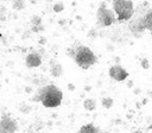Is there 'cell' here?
<instances>
[{
    "instance_id": "obj_3",
    "label": "cell",
    "mask_w": 152,
    "mask_h": 133,
    "mask_svg": "<svg viewBox=\"0 0 152 133\" xmlns=\"http://www.w3.org/2000/svg\"><path fill=\"white\" fill-rule=\"evenodd\" d=\"M113 11L116 14L118 21L129 20L134 14L133 2L131 0H113Z\"/></svg>"
},
{
    "instance_id": "obj_18",
    "label": "cell",
    "mask_w": 152,
    "mask_h": 133,
    "mask_svg": "<svg viewBox=\"0 0 152 133\" xmlns=\"http://www.w3.org/2000/svg\"><path fill=\"white\" fill-rule=\"evenodd\" d=\"M104 1H113V0H104Z\"/></svg>"
},
{
    "instance_id": "obj_14",
    "label": "cell",
    "mask_w": 152,
    "mask_h": 133,
    "mask_svg": "<svg viewBox=\"0 0 152 133\" xmlns=\"http://www.w3.org/2000/svg\"><path fill=\"white\" fill-rule=\"evenodd\" d=\"M32 25H42V19H40V17H33V18H32Z\"/></svg>"
},
{
    "instance_id": "obj_4",
    "label": "cell",
    "mask_w": 152,
    "mask_h": 133,
    "mask_svg": "<svg viewBox=\"0 0 152 133\" xmlns=\"http://www.w3.org/2000/svg\"><path fill=\"white\" fill-rule=\"evenodd\" d=\"M96 20H97V25L101 27H107L110 26L112 24H114L116 21V17L114 14L113 11L108 10L106 6V2H102L96 12Z\"/></svg>"
},
{
    "instance_id": "obj_10",
    "label": "cell",
    "mask_w": 152,
    "mask_h": 133,
    "mask_svg": "<svg viewBox=\"0 0 152 133\" xmlns=\"http://www.w3.org/2000/svg\"><path fill=\"white\" fill-rule=\"evenodd\" d=\"M50 72L52 74V76L59 77L62 75V65L59 63H52L50 68Z\"/></svg>"
},
{
    "instance_id": "obj_15",
    "label": "cell",
    "mask_w": 152,
    "mask_h": 133,
    "mask_svg": "<svg viewBox=\"0 0 152 133\" xmlns=\"http://www.w3.org/2000/svg\"><path fill=\"white\" fill-rule=\"evenodd\" d=\"M43 30H44V27L42 25H33L32 26V31L33 32H38V31H43Z\"/></svg>"
},
{
    "instance_id": "obj_6",
    "label": "cell",
    "mask_w": 152,
    "mask_h": 133,
    "mask_svg": "<svg viewBox=\"0 0 152 133\" xmlns=\"http://www.w3.org/2000/svg\"><path fill=\"white\" fill-rule=\"evenodd\" d=\"M109 76L114 80V81H118V82H121L124 80H126L128 77V72L119 64H115L113 66L109 68Z\"/></svg>"
},
{
    "instance_id": "obj_1",
    "label": "cell",
    "mask_w": 152,
    "mask_h": 133,
    "mask_svg": "<svg viewBox=\"0 0 152 133\" xmlns=\"http://www.w3.org/2000/svg\"><path fill=\"white\" fill-rule=\"evenodd\" d=\"M62 99H63V93L57 86L46 84V86L40 87L37 90L32 100L36 102H40L46 108H55V107L61 106Z\"/></svg>"
},
{
    "instance_id": "obj_11",
    "label": "cell",
    "mask_w": 152,
    "mask_h": 133,
    "mask_svg": "<svg viewBox=\"0 0 152 133\" xmlns=\"http://www.w3.org/2000/svg\"><path fill=\"white\" fill-rule=\"evenodd\" d=\"M83 107L86 110H94L96 108V102L93 100V99H87L84 102H83Z\"/></svg>"
},
{
    "instance_id": "obj_5",
    "label": "cell",
    "mask_w": 152,
    "mask_h": 133,
    "mask_svg": "<svg viewBox=\"0 0 152 133\" xmlns=\"http://www.w3.org/2000/svg\"><path fill=\"white\" fill-rule=\"evenodd\" d=\"M17 131V122L8 115L0 119V133H14Z\"/></svg>"
},
{
    "instance_id": "obj_16",
    "label": "cell",
    "mask_w": 152,
    "mask_h": 133,
    "mask_svg": "<svg viewBox=\"0 0 152 133\" xmlns=\"http://www.w3.org/2000/svg\"><path fill=\"white\" fill-rule=\"evenodd\" d=\"M141 65H142V68H144V69H148L150 64H148V62H147V59H146V58H142V59H141Z\"/></svg>"
},
{
    "instance_id": "obj_2",
    "label": "cell",
    "mask_w": 152,
    "mask_h": 133,
    "mask_svg": "<svg viewBox=\"0 0 152 133\" xmlns=\"http://www.w3.org/2000/svg\"><path fill=\"white\" fill-rule=\"evenodd\" d=\"M68 55L81 69H89L97 62L95 53L86 45H77L75 49H70Z\"/></svg>"
},
{
    "instance_id": "obj_12",
    "label": "cell",
    "mask_w": 152,
    "mask_h": 133,
    "mask_svg": "<svg viewBox=\"0 0 152 133\" xmlns=\"http://www.w3.org/2000/svg\"><path fill=\"white\" fill-rule=\"evenodd\" d=\"M102 104L106 108H110L113 106V99H110V97H103L102 99Z\"/></svg>"
},
{
    "instance_id": "obj_8",
    "label": "cell",
    "mask_w": 152,
    "mask_h": 133,
    "mask_svg": "<svg viewBox=\"0 0 152 133\" xmlns=\"http://www.w3.org/2000/svg\"><path fill=\"white\" fill-rule=\"evenodd\" d=\"M139 18L144 30H148L152 32V10L146 11L142 15H139Z\"/></svg>"
},
{
    "instance_id": "obj_7",
    "label": "cell",
    "mask_w": 152,
    "mask_h": 133,
    "mask_svg": "<svg viewBox=\"0 0 152 133\" xmlns=\"http://www.w3.org/2000/svg\"><path fill=\"white\" fill-rule=\"evenodd\" d=\"M25 64L27 68H37L42 64V56L37 52H31L26 56Z\"/></svg>"
},
{
    "instance_id": "obj_9",
    "label": "cell",
    "mask_w": 152,
    "mask_h": 133,
    "mask_svg": "<svg viewBox=\"0 0 152 133\" xmlns=\"http://www.w3.org/2000/svg\"><path fill=\"white\" fill-rule=\"evenodd\" d=\"M77 133H100V129L94 124H87V125H83Z\"/></svg>"
},
{
    "instance_id": "obj_17",
    "label": "cell",
    "mask_w": 152,
    "mask_h": 133,
    "mask_svg": "<svg viewBox=\"0 0 152 133\" xmlns=\"http://www.w3.org/2000/svg\"><path fill=\"white\" fill-rule=\"evenodd\" d=\"M53 10H55V12H61V11L63 10V5H62V4H58V5H55V7H53Z\"/></svg>"
},
{
    "instance_id": "obj_13",
    "label": "cell",
    "mask_w": 152,
    "mask_h": 133,
    "mask_svg": "<svg viewBox=\"0 0 152 133\" xmlns=\"http://www.w3.org/2000/svg\"><path fill=\"white\" fill-rule=\"evenodd\" d=\"M24 1L23 0H14L13 1V8L14 10H21V8H24Z\"/></svg>"
},
{
    "instance_id": "obj_19",
    "label": "cell",
    "mask_w": 152,
    "mask_h": 133,
    "mask_svg": "<svg viewBox=\"0 0 152 133\" xmlns=\"http://www.w3.org/2000/svg\"><path fill=\"white\" fill-rule=\"evenodd\" d=\"M100 133H101V132H100Z\"/></svg>"
}]
</instances>
